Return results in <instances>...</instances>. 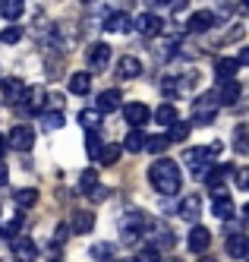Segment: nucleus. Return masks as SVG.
<instances>
[{
	"mask_svg": "<svg viewBox=\"0 0 249 262\" xmlns=\"http://www.w3.org/2000/svg\"><path fill=\"white\" fill-rule=\"evenodd\" d=\"M167 262H183V259H167Z\"/></svg>",
	"mask_w": 249,
	"mask_h": 262,
	"instance_id": "obj_49",
	"label": "nucleus"
},
{
	"mask_svg": "<svg viewBox=\"0 0 249 262\" xmlns=\"http://www.w3.org/2000/svg\"><path fill=\"white\" fill-rule=\"evenodd\" d=\"M240 92H243V85H240L237 79H227V82H221V89L215 92V98H218V104H237V101H240Z\"/></svg>",
	"mask_w": 249,
	"mask_h": 262,
	"instance_id": "obj_11",
	"label": "nucleus"
},
{
	"mask_svg": "<svg viewBox=\"0 0 249 262\" xmlns=\"http://www.w3.org/2000/svg\"><path fill=\"white\" fill-rule=\"evenodd\" d=\"M123 145H126V152H142V148H145V133H142V129H129Z\"/></svg>",
	"mask_w": 249,
	"mask_h": 262,
	"instance_id": "obj_27",
	"label": "nucleus"
},
{
	"mask_svg": "<svg viewBox=\"0 0 249 262\" xmlns=\"http://www.w3.org/2000/svg\"><path fill=\"white\" fill-rule=\"evenodd\" d=\"M123 117H126V123H129L132 129H139L142 123L151 120V111H148V104H142V101H129V104H123Z\"/></svg>",
	"mask_w": 249,
	"mask_h": 262,
	"instance_id": "obj_7",
	"label": "nucleus"
},
{
	"mask_svg": "<svg viewBox=\"0 0 249 262\" xmlns=\"http://www.w3.org/2000/svg\"><path fill=\"white\" fill-rule=\"evenodd\" d=\"M13 256H16V262H35L38 247H35L32 240H16L13 243Z\"/></svg>",
	"mask_w": 249,
	"mask_h": 262,
	"instance_id": "obj_20",
	"label": "nucleus"
},
{
	"mask_svg": "<svg viewBox=\"0 0 249 262\" xmlns=\"http://www.w3.org/2000/svg\"><path fill=\"white\" fill-rule=\"evenodd\" d=\"M151 117H155L161 126H170V123H177V120H180V114H177V107H174V104H161L158 111H151Z\"/></svg>",
	"mask_w": 249,
	"mask_h": 262,
	"instance_id": "obj_24",
	"label": "nucleus"
},
{
	"mask_svg": "<svg viewBox=\"0 0 249 262\" xmlns=\"http://www.w3.org/2000/svg\"><path fill=\"white\" fill-rule=\"evenodd\" d=\"M88 199H92V202H104V199H107V190H104V186H95V190L88 193Z\"/></svg>",
	"mask_w": 249,
	"mask_h": 262,
	"instance_id": "obj_42",
	"label": "nucleus"
},
{
	"mask_svg": "<svg viewBox=\"0 0 249 262\" xmlns=\"http://www.w3.org/2000/svg\"><path fill=\"white\" fill-rule=\"evenodd\" d=\"M148 183L155 186L161 196H174V193H180V183H183L180 167L170 158H161V161H155L148 167Z\"/></svg>",
	"mask_w": 249,
	"mask_h": 262,
	"instance_id": "obj_1",
	"label": "nucleus"
},
{
	"mask_svg": "<svg viewBox=\"0 0 249 262\" xmlns=\"http://www.w3.org/2000/svg\"><path fill=\"white\" fill-rule=\"evenodd\" d=\"M22 218H13V221H7V224H0V237H4V240H13L19 231H22Z\"/></svg>",
	"mask_w": 249,
	"mask_h": 262,
	"instance_id": "obj_33",
	"label": "nucleus"
},
{
	"mask_svg": "<svg viewBox=\"0 0 249 262\" xmlns=\"http://www.w3.org/2000/svg\"><path fill=\"white\" fill-rule=\"evenodd\" d=\"M234 167H237V164H212V167L205 171V177H202V180H205L208 186H212V190H218V186H221L227 177L234 174Z\"/></svg>",
	"mask_w": 249,
	"mask_h": 262,
	"instance_id": "obj_9",
	"label": "nucleus"
},
{
	"mask_svg": "<svg viewBox=\"0 0 249 262\" xmlns=\"http://www.w3.org/2000/svg\"><path fill=\"white\" fill-rule=\"evenodd\" d=\"M117 76L120 79H136V76H142V63H139V57H120L117 60Z\"/></svg>",
	"mask_w": 249,
	"mask_h": 262,
	"instance_id": "obj_15",
	"label": "nucleus"
},
{
	"mask_svg": "<svg viewBox=\"0 0 249 262\" xmlns=\"http://www.w3.org/2000/svg\"><path fill=\"white\" fill-rule=\"evenodd\" d=\"M246 60H249V48H243V51H240V57H237V63H246Z\"/></svg>",
	"mask_w": 249,
	"mask_h": 262,
	"instance_id": "obj_45",
	"label": "nucleus"
},
{
	"mask_svg": "<svg viewBox=\"0 0 249 262\" xmlns=\"http://www.w3.org/2000/svg\"><path fill=\"white\" fill-rule=\"evenodd\" d=\"M186 136H189V123H186V120H177V123H170L167 142H183Z\"/></svg>",
	"mask_w": 249,
	"mask_h": 262,
	"instance_id": "obj_30",
	"label": "nucleus"
},
{
	"mask_svg": "<svg viewBox=\"0 0 249 262\" xmlns=\"http://www.w3.org/2000/svg\"><path fill=\"white\" fill-rule=\"evenodd\" d=\"M92 228H95L92 212H73V218H70V231L73 234H88Z\"/></svg>",
	"mask_w": 249,
	"mask_h": 262,
	"instance_id": "obj_18",
	"label": "nucleus"
},
{
	"mask_svg": "<svg viewBox=\"0 0 249 262\" xmlns=\"http://www.w3.org/2000/svg\"><path fill=\"white\" fill-rule=\"evenodd\" d=\"M7 180H10V171H7V164L0 161V186H7Z\"/></svg>",
	"mask_w": 249,
	"mask_h": 262,
	"instance_id": "obj_43",
	"label": "nucleus"
},
{
	"mask_svg": "<svg viewBox=\"0 0 249 262\" xmlns=\"http://www.w3.org/2000/svg\"><path fill=\"white\" fill-rule=\"evenodd\" d=\"M41 117H44V120H41L44 129H60V126H63V114H57V111H51V114H41Z\"/></svg>",
	"mask_w": 249,
	"mask_h": 262,
	"instance_id": "obj_40",
	"label": "nucleus"
},
{
	"mask_svg": "<svg viewBox=\"0 0 249 262\" xmlns=\"http://www.w3.org/2000/svg\"><path fill=\"white\" fill-rule=\"evenodd\" d=\"M19 101H22V107L29 111V114H41L44 111V92L41 89H26Z\"/></svg>",
	"mask_w": 249,
	"mask_h": 262,
	"instance_id": "obj_12",
	"label": "nucleus"
},
{
	"mask_svg": "<svg viewBox=\"0 0 249 262\" xmlns=\"http://www.w3.org/2000/svg\"><path fill=\"white\" fill-rule=\"evenodd\" d=\"M167 145H170L167 136H145V148H148V152H155V155H161Z\"/></svg>",
	"mask_w": 249,
	"mask_h": 262,
	"instance_id": "obj_35",
	"label": "nucleus"
},
{
	"mask_svg": "<svg viewBox=\"0 0 249 262\" xmlns=\"http://www.w3.org/2000/svg\"><path fill=\"white\" fill-rule=\"evenodd\" d=\"M186 4H189V0H170V7H174V10H183Z\"/></svg>",
	"mask_w": 249,
	"mask_h": 262,
	"instance_id": "obj_46",
	"label": "nucleus"
},
{
	"mask_svg": "<svg viewBox=\"0 0 249 262\" xmlns=\"http://www.w3.org/2000/svg\"><path fill=\"white\" fill-rule=\"evenodd\" d=\"M0 41H4V45H16V41H22V29H16V26L4 29V32H0Z\"/></svg>",
	"mask_w": 249,
	"mask_h": 262,
	"instance_id": "obj_37",
	"label": "nucleus"
},
{
	"mask_svg": "<svg viewBox=\"0 0 249 262\" xmlns=\"http://www.w3.org/2000/svg\"><path fill=\"white\" fill-rule=\"evenodd\" d=\"M246 247H249V243H246L243 234H231V237H227V253H231L234 259H246Z\"/></svg>",
	"mask_w": 249,
	"mask_h": 262,
	"instance_id": "obj_25",
	"label": "nucleus"
},
{
	"mask_svg": "<svg viewBox=\"0 0 249 262\" xmlns=\"http://www.w3.org/2000/svg\"><path fill=\"white\" fill-rule=\"evenodd\" d=\"M4 145L16 148V152H29V148L35 145V133H32V126H26V123H19V126H13Z\"/></svg>",
	"mask_w": 249,
	"mask_h": 262,
	"instance_id": "obj_6",
	"label": "nucleus"
},
{
	"mask_svg": "<svg viewBox=\"0 0 249 262\" xmlns=\"http://www.w3.org/2000/svg\"><path fill=\"white\" fill-rule=\"evenodd\" d=\"M92 256L98 259V262H114V247H110V243H95Z\"/></svg>",
	"mask_w": 249,
	"mask_h": 262,
	"instance_id": "obj_34",
	"label": "nucleus"
},
{
	"mask_svg": "<svg viewBox=\"0 0 249 262\" xmlns=\"http://www.w3.org/2000/svg\"><path fill=\"white\" fill-rule=\"evenodd\" d=\"M16 205H22V209H32V205L38 202V190H32V186H26V190H16Z\"/></svg>",
	"mask_w": 249,
	"mask_h": 262,
	"instance_id": "obj_29",
	"label": "nucleus"
},
{
	"mask_svg": "<svg viewBox=\"0 0 249 262\" xmlns=\"http://www.w3.org/2000/svg\"><path fill=\"white\" fill-rule=\"evenodd\" d=\"M129 29H132V16L129 13H114L107 19V32H114V35H126Z\"/></svg>",
	"mask_w": 249,
	"mask_h": 262,
	"instance_id": "obj_21",
	"label": "nucleus"
},
{
	"mask_svg": "<svg viewBox=\"0 0 249 262\" xmlns=\"http://www.w3.org/2000/svg\"><path fill=\"white\" fill-rule=\"evenodd\" d=\"M120 152H123V145H101L98 161H101V164H114V161L120 158Z\"/></svg>",
	"mask_w": 249,
	"mask_h": 262,
	"instance_id": "obj_31",
	"label": "nucleus"
},
{
	"mask_svg": "<svg viewBox=\"0 0 249 262\" xmlns=\"http://www.w3.org/2000/svg\"><path fill=\"white\" fill-rule=\"evenodd\" d=\"M234 148H237L240 155H243L246 148H249V145H246V123H240V126L234 129Z\"/></svg>",
	"mask_w": 249,
	"mask_h": 262,
	"instance_id": "obj_38",
	"label": "nucleus"
},
{
	"mask_svg": "<svg viewBox=\"0 0 249 262\" xmlns=\"http://www.w3.org/2000/svg\"><path fill=\"white\" fill-rule=\"evenodd\" d=\"M212 212H215V218L227 221V218L234 215V202H231V196H227V193H218V196H215V205H212Z\"/></svg>",
	"mask_w": 249,
	"mask_h": 262,
	"instance_id": "obj_23",
	"label": "nucleus"
},
{
	"mask_svg": "<svg viewBox=\"0 0 249 262\" xmlns=\"http://www.w3.org/2000/svg\"><path fill=\"white\" fill-rule=\"evenodd\" d=\"M145 231H148V221L142 215H126L120 221V237H123V243H139L145 237Z\"/></svg>",
	"mask_w": 249,
	"mask_h": 262,
	"instance_id": "obj_4",
	"label": "nucleus"
},
{
	"mask_svg": "<svg viewBox=\"0 0 249 262\" xmlns=\"http://www.w3.org/2000/svg\"><path fill=\"white\" fill-rule=\"evenodd\" d=\"M136 262H161V253H158L155 247H142V250L136 253Z\"/></svg>",
	"mask_w": 249,
	"mask_h": 262,
	"instance_id": "obj_39",
	"label": "nucleus"
},
{
	"mask_svg": "<svg viewBox=\"0 0 249 262\" xmlns=\"http://www.w3.org/2000/svg\"><path fill=\"white\" fill-rule=\"evenodd\" d=\"M218 19H215V13L212 10H199V13H193L189 16V23H186V29L189 32H208Z\"/></svg>",
	"mask_w": 249,
	"mask_h": 262,
	"instance_id": "obj_13",
	"label": "nucleus"
},
{
	"mask_svg": "<svg viewBox=\"0 0 249 262\" xmlns=\"http://www.w3.org/2000/svg\"><path fill=\"white\" fill-rule=\"evenodd\" d=\"M70 92L73 95H88L92 92V73H73L70 76Z\"/></svg>",
	"mask_w": 249,
	"mask_h": 262,
	"instance_id": "obj_22",
	"label": "nucleus"
},
{
	"mask_svg": "<svg viewBox=\"0 0 249 262\" xmlns=\"http://www.w3.org/2000/svg\"><path fill=\"white\" fill-rule=\"evenodd\" d=\"M51 262H60V259H51Z\"/></svg>",
	"mask_w": 249,
	"mask_h": 262,
	"instance_id": "obj_50",
	"label": "nucleus"
},
{
	"mask_svg": "<svg viewBox=\"0 0 249 262\" xmlns=\"http://www.w3.org/2000/svg\"><path fill=\"white\" fill-rule=\"evenodd\" d=\"M79 120H82V126H85V129L101 126V114H98V111H82V114H79Z\"/></svg>",
	"mask_w": 249,
	"mask_h": 262,
	"instance_id": "obj_36",
	"label": "nucleus"
},
{
	"mask_svg": "<svg viewBox=\"0 0 249 262\" xmlns=\"http://www.w3.org/2000/svg\"><path fill=\"white\" fill-rule=\"evenodd\" d=\"M132 29H139L145 38H155V35H161V29H164V19L158 13H139V16H132Z\"/></svg>",
	"mask_w": 249,
	"mask_h": 262,
	"instance_id": "obj_5",
	"label": "nucleus"
},
{
	"mask_svg": "<svg viewBox=\"0 0 249 262\" xmlns=\"http://www.w3.org/2000/svg\"><path fill=\"white\" fill-rule=\"evenodd\" d=\"M82 4H88V0H82Z\"/></svg>",
	"mask_w": 249,
	"mask_h": 262,
	"instance_id": "obj_51",
	"label": "nucleus"
},
{
	"mask_svg": "<svg viewBox=\"0 0 249 262\" xmlns=\"http://www.w3.org/2000/svg\"><path fill=\"white\" fill-rule=\"evenodd\" d=\"M221 152V142H208V145H199V148H189L183 155V161L193 167V177H205V171L212 167V158Z\"/></svg>",
	"mask_w": 249,
	"mask_h": 262,
	"instance_id": "obj_2",
	"label": "nucleus"
},
{
	"mask_svg": "<svg viewBox=\"0 0 249 262\" xmlns=\"http://www.w3.org/2000/svg\"><path fill=\"white\" fill-rule=\"evenodd\" d=\"M26 10V0H0V13H4V19H19Z\"/></svg>",
	"mask_w": 249,
	"mask_h": 262,
	"instance_id": "obj_26",
	"label": "nucleus"
},
{
	"mask_svg": "<svg viewBox=\"0 0 249 262\" xmlns=\"http://www.w3.org/2000/svg\"><path fill=\"white\" fill-rule=\"evenodd\" d=\"M164 4H170V0H145V7H164Z\"/></svg>",
	"mask_w": 249,
	"mask_h": 262,
	"instance_id": "obj_44",
	"label": "nucleus"
},
{
	"mask_svg": "<svg viewBox=\"0 0 249 262\" xmlns=\"http://www.w3.org/2000/svg\"><path fill=\"white\" fill-rule=\"evenodd\" d=\"M22 92H26V85H22V79H16V76L0 82V95H4V101H10V104H16L19 98H22Z\"/></svg>",
	"mask_w": 249,
	"mask_h": 262,
	"instance_id": "obj_14",
	"label": "nucleus"
},
{
	"mask_svg": "<svg viewBox=\"0 0 249 262\" xmlns=\"http://www.w3.org/2000/svg\"><path fill=\"white\" fill-rule=\"evenodd\" d=\"M234 174H237V186H240V190H246V186H249V177H246V167H234Z\"/></svg>",
	"mask_w": 249,
	"mask_h": 262,
	"instance_id": "obj_41",
	"label": "nucleus"
},
{
	"mask_svg": "<svg viewBox=\"0 0 249 262\" xmlns=\"http://www.w3.org/2000/svg\"><path fill=\"white\" fill-rule=\"evenodd\" d=\"M95 186H98V171H92V167H88V171H82V177H79V190L88 196Z\"/></svg>",
	"mask_w": 249,
	"mask_h": 262,
	"instance_id": "obj_32",
	"label": "nucleus"
},
{
	"mask_svg": "<svg viewBox=\"0 0 249 262\" xmlns=\"http://www.w3.org/2000/svg\"><path fill=\"white\" fill-rule=\"evenodd\" d=\"M101 136L95 133V129H85V152H88V158H98V152H101Z\"/></svg>",
	"mask_w": 249,
	"mask_h": 262,
	"instance_id": "obj_28",
	"label": "nucleus"
},
{
	"mask_svg": "<svg viewBox=\"0 0 249 262\" xmlns=\"http://www.w3.org/2000/svg\"><path fill=\"white\" fill-rule=\"evenodd\" d=\"M180 218L183 221H199V215H202V199L199 196H186L183 202H180Z\"/></svg>",
	"mask_w": 249,
	"mask_h": 262,
	"instance_id": "obj_17",
	"label": "nucleus"
},
{
	"mask_svg": "<svg viewBox=\"0 0 249 262\" xmlns=\"http://www.w3.org/2000/svg\"><path fill=\"white\" fill-rule=\"evenodd\" d=\"M186 243H189V250H193V253H205L208 243H212V234H208V228H202V224H193Z\"/></svg>",
	"mask_w": 249,
	"mask_h": 262,
	"instance_id": "obj_10",
	"label": "nucleus"
},
{
	"mask_svg": "<svg viewBox=\"0 0 249 262\" xmlns=\"http://www.w3.org/2000/svg\"><path fill=\"white\" fill-rule=\"evenodd\" d=\"M4 148H7V145H4V139H0V155H4Z\"/></svg>",
	"mask_w": 249,
	"mask_h": 262,
	"instance_id": "obj_48",
	"label": "nucleus"
},
{
	"mask_svg": "<svg viewBox=\"0 0 249 262\" xmlns=\"http://www.w3.org/2000/svg\"><path fill=\"white\" fill-rule=\"evenodd\" d=\"M107 60H110V45H104V41H98V45H92L88 48V70H104L107 67Z\"/></svg>",
	"mask_w": 249,
	"mask_h": 262,
	"instance_id": "obj_8",
	"label": "nucleus"
},
{
	"mask_svg": "<svg viewBox=\"0 0 249 262\" xmlns=\"http://www.w3.org/2000/svg\"><path fill=\"white\" fill-rule=\"evenodd\" d=\"M120 104H123V95L117 89H107L98 95V114H110V111H117Z\"/></svg>",
	"mask_w": 249,
	"mask_h": 262,
	"instance_id": "obj_16",
	"label": "nucleus"
},
{
	"mask_svg": "<svg viewBox=\"0 0 249 262\" xmlns=\"http://www.w3.org/2000/svg\"><path fill=\"white\" fill-rule=\"evenodd\" d=\"M218 98H215V92H205V95H199L196 101H193V123H199V126H208V123H215V114H218Z\"/></svg>",
	"mask_w": 249,
	"mask_h": 262,
	"instance_id": "obj_3",
	"label": "nucleus"
},
{
	"mask_svg": "<svg viewBox=\"0 0 249 262\" xmlns=\"http://www.w3.org/2000/svg\"><path fill=\"white\" fill-rule=\"evenodd\" d=\"M199 262H218V259H208V256H205V259H199Z\"/></svg>",
	"mask_w": 249,
	"mask_h": 262,
	"instance_id": "obj_47",
	"label": "nucleus"
},
{
	"mask_svg": "<svg viewBox=\"0 0 249 262\" xmlns=\"http://www.w3.org/2000/svg\"><path fill=\"white\" fill-rule=\"evenodd\" d=\"M237 70H240V63H237L234 57H221V60L215 63V76H218V82H227V79L237 76Z\"/></svg>",
	"mask_w": 249,
	"mask_h": 262,
	"instance_id": "obj_19",
	"label": "nucleus"
}]
</instances>
